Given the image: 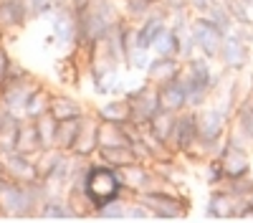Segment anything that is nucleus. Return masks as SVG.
I'll return each mask as SVG.
<instances>
[{"mask_svg": "<svg viewBox=\"0 0 253 223\" xmlns=\"http://www.w3.org/2000/svg\"><path fill=\"white\" fill-rule=\"evenodd\" d=\"M66 195L69 198H84L94 211L107 206V203H112V200L129 198V193H126L124 182H122L119 170L107 165V162H101L99 157L86 160L79 168V173H76L74 182L69 185Z\"/></svg>", "mask_w": 253, "mask_h": 223, "instance_id": "f257e3e1", "label": "nucleus"}, {"mask_svg": "<svg viewBox=\"0 0 253 223\" xmlns=\"http://www.w3.org/2000/svg\"><path fill=\"white\" fill-rule=\"evenodd\" d=\"M180 79H182V84L187 89V107L190 109L205 107L210 94H213L215 87H218L215 84L218 76H215L213 66H210V58H205L203 53H195V56H190L185 61V69H182Z\"/></svg>", "mask_w": 253, "mask_h": 223, "instance_id": "f03ea898", "label": "nucleus"}, {"mask_svg": "<svg viewBox=\"0 0 253 223\" xmlns=\"http://www.w3.org/2000/svg\"><path fill=\"white\" fill-rule=\"evenodd\" d=\"M137 198L150 208L152 218H157V221H177V218H185L190 213V198H185V195H180L177 190H170V188L147 190Z\"/></svg>", "mask_w": 253, "mask_h": 223, "instance_id": "7ed1b4c3", "label": "nucleus"}, {"mask_svg": "<svg viewBox=\"0 0 253 223\" xmlns=\"http://www.w3.org/2000/svg\"><path fill=\"white\" fill-rule=\"evenodd\" d=\"M124 96H126V101H129V107H132L129 125H134L137 130H147L150 119L162 109L160 107V96H157V87L152 84V81H144V84H139L134 89H126Z\"/></svg>", "mask_w": 253, "mask_h": 223, "instance_id": "20e7f679", "label": "nucleus"}, {"mask_svg": "<svg viewBox=\"0 0 253 223\" xmlns=\"http://www.w3.org/2000/svg\"><path fill=\"white\" fill-rule=\"evenodd\" d=\"M190 33H193V38H195L198 53H203L210 61H215L220 56L225 31L210 15H193V20H190Z\"/></svg>", "mask_w": 253, "mask_h": 223, "instance_id": "39448f33", "label": "nucleus"}, {"mask_svg": "<svg viewBox=\"0 0 253 223\" xmlns=\"http://www.w3.org/2000/svg\"><path fill=\"white\" fill-rule=\"evenodd\" d=\"M230 114L233 109L228 107H215V104H205L198 109V130L203 142H223L230 130Z\"/></svg>", "mask_w": 253, "mask_h": 223, "instance_id": "423d86ee", "label": "nucleus"}, {"mask_svg": "<svg viewBox=\"0 0 253 223\" xmlns=\"http://www.w3.org/2000/svg\"><path fill=\"white\" fill-rule=\"evenodd\" d=\"M51 33L56 36V44L71 53L79 48V10L74 5L66 8H56L51 15Z\"/></svg>", "mask_w": 253, "mask_h": 223, "instance_id": "0eeeda50", "label": "nucleus"}, {"mask_svg": "<svg viewBox=\"0 0 253 223\" xmlns=\"http://www.w3.org/2000/svg\"><path fill=\"white\" fill-rule=\"evenodd\" d=\"M218 61L223 64V69H225V71L243 74V71L248 69V64H251V41H246L238 31L225 33Z\"/></svg>", "mask_w": 253, "mask_h": 223, "instance_id": "6e6552de", "label": "nucleus"}, {"mask_svg": "<svg viewBox=\"0 0 253 223\" xmlns=\"http://www.w3.org/2000/svg\"><path fill=\"white\" fill-rule=\"evenodd\" d=\"M241 206H243V198H238L233 190L225 188V185H218L208 195L205 216L213 218V221H233V218H238Z\"/></svg>", "mask_w": 253, "mask_h": 223, "instance_id": "1a4fd4ad", "label": "nucleus"}, {"mask_svg": "<svg viewBox=\"0 0 253 223\" xmlns=\"http://www.w3.org/2000/svg\"><path fill=\"white\" fill-rule=\"evenodd\" d=\"M200 139V130H198V109H185L177 114V125H175V134L170 147L177 155H187L195 147V142Z\"/></svg>", "mask_w": 253, "mask_h": 223, "instance_id": "9d476101", "label": "nucleus"}, {"mask_svg": "<svg viewBox=\"0 0 253 223\" xmlns=\"http://www.w3.org/2000/svg\"><path fill=\"white\" fill-rule=\"evenodd\" d=\"M220 162H223V170H225V178L228 180H238V178H248L251 175V155H248V147H241V145H233V142L225 139V145L220 150ZM225 180V182H228Z\"/></svg>", "mask_w": 253, "mask_h": 223, "instance_id": "9b49d317", "label": "nucleus"}, {"mask_svg": "<svg viewBox=\"0 0 253 223\" xmlns=\"http://www.w3.org/2000/svg\"><path fill=\"white\" fill-rule=\"evenodd\" d=\"M76 157H84V160H94L96 152H99V117L91 112H86L81 117V130H79V137H76V145L71 150Z\"/></svg>", "mask_w": 253, "mask_h": 223, "instance_id": "f8f14e48", "label": "nucleus"}, {"mask_svg": "<svg viewBox=\"0 0 253 223\" xmlns=\"http://www.w3.org/2000/svg\"><path fill=\"white\" fill-rule=\"evenodd\" d=\"M182 69H185V61L180 56H152L144 74H147V81L160 87V84H167V81L177 79L182 74Z\"/></svg>", "mask_w": 253, "mask_h": 223, "instance_id": "ddd939ff", "label": "nucleus"}, {"mask_svg": "<svg viewBox=\"0 0 253 223\" xmlns=\"http://www.w3.org/2000/svg\"><path fill=\"white\" fill-rule=\"evenodd\" d=\"M41 87L38 79H31V81H20V84H10V87H3L0 89V104L10 112H23L28 99L33 96V91Z\"/></svg>", "mask_w": 253, "mask_h": 223, "instance_id": "4468645a", "label": "nucleus"}, {"mask_svg": "<svg viewBox=\"0 0 253 223\" xmlns=\"http://www.w3.org/2000/svg\"><path fill=\"white\" fill-rule=\"evenodd\" d=\"M5 160V173L18 180V182H33V180H41L38 178V165H36V157L33 155H26V152H10L3 157Z\"/></svg>", "mask_w": 253, "mask_h": 223, "instance_id": "2eb2a0df", "label": "nucleus"}, {"mask_svg": "<svg viewBox=\"0 0 253 223\" xmlns=\"http://www.w3.org/2000/svg\"><path fill=\"white\" fill-rule=\"evenodd\" d=\"M157 96H160V107L162 109H170V112H185L190 109L187 107V89L182 84V79H172L167 81V84H160L157 87Z\"/></svg>", "mask_w": 253, "mask_h": 223, "instance_id": "dca6fc26", "label": "nucleus"}, {"mask_svg": "<svg viewBox=\"0 0 253 223\" xmlns=\"http://www.w3.org/2000/svg\"><path fill=\"white\" fill-rule=\"evenodd\" d=\"M28 13L23 8L20 0H0V31L5 36L20 31L26 23H28Z\"/></svg>", "mask_w": 253, "mask_h": 223, "instance_id": "f3484780", "label": "nucleus"}, {"mask_svg": "<svg viewBox=\"0 0 253 223\" xmlns=\"http://www.w3.org/2000/svg\"><path fill=\"white\" fill-rule=\"evenodd\" d=\"M20 119L23 114L18 112H5L0 119V157H5L18 150V132H20Z\"/></svg>", "mask_w": 253, "mask_h": 223, "instance_id": "a211bd4d", "label": "nucleus"}, {"mask_svg": "<svg viewBox=\"0 0 253 223\" xmlns=\"http://www.w3.org/2000/svg\"><path fill=\"white\" fill-rule=\"evenodd\" d=\"M38 218H48V221H66V218H79V213H76V208L69 203V198H66V195H61V193H51V195L43 200V206H41Z\"/></svg>", "mask_w": 253, "mask_h": 223, "instance_id": "6ab92c4d", "label": "nucleus"}, {"mask_svg": "<svg viewBox=\"0 0 253 223\" xmlns=\"http://www.w3.org/2000/svg\"><path fill=\"white\" fill-rule=\"evenodd\" d=\"M94 114L101 122H119V125H129L132 107H129V101H126V96H117V99H107L104 104H99L94 109Z\"/></svg>", "mask_w": 253, "mask_h": 223, "instance_id": "aec40b11", "label": "nucleus"}, {"mask_svg": "<svg viewBox=\"0 0 253 223\" xmlns=\"http://www.w3.org/2000/svg\"><path fill=\"white\" fill-rule=\"evenodd\" d=\"M175 125H177V112L160 109V112L150 119L147 132H150L155 139L165 142V145H170V142H172V134H175Z\"/></svg>", "mask_w": 253, "mask_h": 223, "instance_id": "412c9836", "label": "nucleus"}, {"mask_svg": "<svg viewBox=\"0 0 253 223\" xmlns=\"http://www.w3.org/2000/svg\"><path fill=\"white\" fill-rule=\"evenodd\" d=\"M48 112L58 119V122H66V119H79L86 114V109H84V104L79 99L69 96V94H53L51 96V107Z\"/></svg>", "mask_w": 253, "mask_h": 223, "instance_id": "4be33fe9", "label": "nucleus"}, {"mask_svg": "<svg viewBox=\"0 0 253 223\" xmlns=\"http://www.w3.org/2000/svg\"><path fill=\"white\" fill-rule=\"evenodd\" d=\"M43 150L41 145V137H38V127H36V119L23 117L20 119V132H18V152H26V155H38Z\"/></svg>", "mask_w": 253, "mask_h": 223, "instance_id": "5701e85b", "label": "nucleus"}, {"mask_svg": "<svg viewBox=\"0 0 253 223\" xmlns=\"http://www.w3.org/2000/svg\"><path fill=\"white\" fill-rule=\"evenodd\" d=\"M96 157H99L101 162H107V165L117 168V170H122V168H126V165H132V162H139V157H137V152H134L132 145H122V147H99Z\"/></svg>", "mask_w": 253, "mask_h": 223, "instance_id": "b1692460", "label": "nucleus"}, {"mask_svg": "<svg viewBox=\"0 0 253 223\" xmlns=\"http://www.w3.org/2000/svg\"><path fill=\"white\" fill-rule=\"evenodd\" d=\"M152 53L155 56H180L182 53V33L175 31L170 23H167V28L157 36L155 46H152Z\"/></svg>", "mask_w": 253, "mask_h": 223, "instance_id": "393cba45", "label": "nucleus"}, {"mask_svg": "<svg viewBox=\"0 0 253 223\" xmlns=\"http://www.w3.org/2000/svg\"><path fill=\"white\" fill-rule=\"evenodd\" d=\"M79 53L71 51L66 53L58 64H56V74L61 79V84H69V87H79V79H81V71H84V64H79Z\"/></svg>", "mask_w": 253, "mask_h": 223, "instance_id": "a878e982", "label": "nucleus"}, {"mask_svg": "<svg viewBox=\"0 0 253 223\" xmlns=\"http://www.w3.org/2000/svg\"><path fill=\"white\" fill-rule=\"evenodd\" d=\"M66 157V152L63 150H58V147H48V150H41L38 155H36V165H38V178L43 180V182H48L51 178H53V173L58 170V165H61V160Z\"/></svg>", "mask_w": 253, "mask_h": 223, "instance_id": "bb28decb", "label": "nucleus"}, {"mask_svg": "<svg viewBox=\"0 0 253 223\" xmlns=\"http://www.w3.org/2000/svg\"><path fill=\"white\" fill-rule=\"evenodd\" d=\"M81 130V117L79 119H66V122H58V132H56V147L63 152H71L76 145V137Z\"/></svg>", "mask_w": 253, "mask_h": 223, "instance_id": "cd10ccee", "label": "nucleus"}, {"mask_svg": "<svg viewBox=\"0 0 253 223\" xmlns=\"http://www.w3.org/2000/svg\"><path fill=\"white\" fill-rule=\"evenodd\" d=\"M51 96H53V91H48L43 84H41V87L33 91V96L28 99L26 109L20 112V114L28 117V119H38L41 114H46V112H48V107H51Z\"/></svg>", "mask_w": 253, "mask_h": 223, "instance_id": "c85d7f7f", "label": "nucleus"}, {"mask_svg": "<svg viewBox=\"0 0 253 223\" xmlns=\"http://www.w3.org/2000/svg\"><path fill=\"white\" fill-rule=\"evenodd\" d=\"M233 125L253 142V94L246 96L243 101H238L236 114H233Z\"/></svg>", "mask_w": 253, "mask_h": 223, "instance_id": "c756f323", "label": "nucleus"}, {"mask_svg": "<svg viewBox=\"0 0 253 223\" xmlns=\"http://www.w3.org/2000/svg\"><path fill=\"white\" fill-rule=\"evenodd\" d=\"M36 127H38V137H41V145H43V150L48 147H56V132H58V119L46 112V114H41L36 119Z\"/></svg>", "mask_w": 253, "mask_h": 223, "instance_id": "7c9ffc66", "label": "nucleus"}, {"mask_svg": "<svg viewBox=\"0 0 253 223\" xmlns=\"http://www.w3.org/2000/svg\"><path fill=\"white\" fill-rule=\"evenodd\" d=\"M126 208H129L126 198H119V200H112V203H107V206L96 208L94 218H101V221H126Z\"/></svg>", "mask_w": 253, "mask_h": 223, "instance_id": "2f4dec72", "label": "nucleus"}, {"mask_svg": "<svg viewBox=\"0 0 253 223\" xmlns=\"http://www.w3.org/2000/svg\"><path fill=\"white\" fill-rule=\"evenodd\" d=\"M205 15H210V18H213V20H215V23H218V26H220L225 33H230V31L236 28V18H233V13H230V8H228V3H225V0L215 3V5L210 8Z\"/></svg>", "mask_w": 253, "mask_h": 223, "instance_id": "473e14b6", "label": "nucleus"}, {"mask_svg": "<svg viewBox=\"0 0 253 223\" xmlns=\"http://www.w3.org/2000/svg\"><path fill=\"white\" fill-rule=\"evenodd\" d=\"M155 8H157V3H152V0H124V15L129 20H134V23H139Z\"/></svg>", "mask_w": 253, "mask_h": 223, "instance_id": "72a5a7b5", "label": "nucleus"}, {"mask_svg": "<svg viewBox=\"0 0 253 223\" xmlns=\"http://www.w3.org/2000/svg\"><path fill=\"white\" fill-rule=\"evenodd\" d=\"M20 3H23V8H26L31 20L56 13V0H20Z\"/></svg>", "mask_w": 253, "mask_h": 223, "instance_id": "f704fd0d", "label": "nucleus"}, {"mask_svg": "<svg viewBox=\"0 0 253 223\" xmlns=\"http://www.w3.org/2000/svg\"><path fill=\"white\" fill-rule=\"evenodd\" d=\"M31 79H36L33 74H31V69H26L20 61H15V58H10V64H8V71H5V81H3V87H10V84H20V81H31ZM0 87V89H3Z\"/></svg>", "mask_w": 253, "mask_h": 223, "instance_id": "c9c22d12", "label": "nucleus"}, {"mask_svg": "<svg viewBox=\"0 0 253 223\" xmlns=\"http://www.w3.org/2000/svg\"><path fill=\"white\" fill-rule=\"evenodd\" d=\"M205 165V180H208V185H213V188H218V185H225V170H223V162H220V157H210L208 162H203Z\"/></svg>", "mask_w": 253, "mask_h": 223, "instance_id": "e433bc0d", "label": "nucleus"}, {"mask_svg": "<svg viewBox=\"0 0 253 223\" xmlns=\"http://www.w3.org/2000/svg\"><path fill=\"white\" fill-rule=\"evenodd\" d=\"M150 61H152V51L132 46L129 53H126V64H124V66H126V69H137V71H147Z\"/></svg>", "mask_w": 253, "mask_h": 223, "instance_id": "4c0bfd02", "label": "nucleus"}, {"mask_svg": "<svg viewBox=\"0 0 253 223\" xmlns=\"http://www.w3.org/2000/svg\"><path fill=\"white\" fill-rule=\"evenodd\" d=\"M215 3H220V0H190V10L195 15H205Z\"/></svg>", "mask_w": 253, "mask_h": 223, "instance_id": "58836bf2", "label": "nucleus"}, {"mask_svg": "<svg viewBox=\"0 0 253 223\" xmlns=\"http://www.w3.org/2000/svg\"><path fill=\"white\" fill-rule=\"evenodd\" d=\"M160 5L170 13H180V10H190V0H160Z\"/></svg>", "mask_w": 253, "mask_h": 223, "instance_id": "ea45409f", "label": "nucleus"}, {"mask_svg": "<svg viewBox=\"0 0 253 223\" xmlns=\"http://www.w3.org/2000/svg\"><path fill=\"white\" fill-rule=\"evenodd\" d=\"M8 64H10V53H8V48H5L3 44H0V87H3V81H5Z\"/></svg>", "mask_w": 253, "mask_h": 223, "instance_id": "a19ab883", "label": "nucleus"}, {"mask_svg": "<svg viewBox=\"0 0 253 223\" xmlns=\"http://www.w3.org/2000/svg\"><path fill=\"white\" fill-rule=\"evenodd\" d=\"M91 3V0H71V5L76 8V10H84V8H86Z\"/></svg>", "mask_w": 253, "mask_h": 223, "instance_id": "79ce46f5", "label": "nucleus"}, {"mask_svg": "<svg viewBox=\"0 0 253 223\" xmlns=\"http://www.w3.org/2000/svg\"><path fill=\"white\" fill-rule=\"evenodd\" d=\"M3 175H8V173H5V160L0 157V178H3Z\"/></svg>", "mask_w": 253, "mask_h": 223, "instance_id": "37998d69", "label": "nucleus"}, {"mask_svg": "<svg viewBox=\"0 0 253 223\" xmlns=\"http://www.w3.org/2000/svg\"><path fill=\"white\" fill-rule=\"evenodd\" d=\"M246 203H248V206H253V190H251V193L246 195Z\"/></svg>", "mask_w": 253, "mask_h": 223, "instance_id": "c03bdc74", "label": "nucleus"}]
</instances>
